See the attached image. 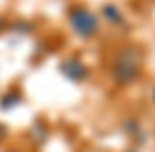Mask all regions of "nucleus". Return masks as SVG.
Instances as JSON below:
<instances>
[{"mask_svg": "<svg viewBox=\"0 0 155 152\" xmlns=\"http://www.w3.org/2000/svg\"><path fill=\"white\" fill-rule=\"evenodd\" d=\"M115 61H113V82L117 87H129L134 84L139 75H141V68H143V52L136 47V45H125L115 52Z\"/></svg>", "mask_w": 155, "mask_h": 152, "instance_id": "obj_1", "label": "nucleus"}, {"mask_svg": "<svg viewBox=\"0 0 155 152\" xmlns=\"http://www.w3.org/2000/svg\"><path fill=\"white\" fill-rule=\"evenodd\" d=\"M68 21H71L73 33H75L78 38H82V40L97 35L99 24H101V19H99L92 10H87V7H73L71 14H68Z\"/></svg>", "mask_w": 155, "mask_h": 152, "instance_id": "obj_2", "label": "nucleus"}, {"mask_svg": "<svg viewBox=\"0 0 155 152\" xmlns=\"http://www.w3.org/2000/svg\"><path fill=\"white\" fill-rule=\"evenodd\" d=\"M59 73L66 77V80H71V82H85L89 77V68L78 56H68L59 63Z\"/></svg>", "mask_w": 155, "mask_h": 152, "instance_id": "obj_3", "label": "nucleus"}, {"mask_svg": "<svg viewBox=\"0 0 155 152\" xmlns=\"http://www.w3.org/2000/svg\"><path fill=\"white\" fill-rule=\"evenodd\" d=\"M101 14H104V19L108 24H113V26H125V17H122V12L117 10L113 2H106L104 7H101Z\"/></svg>", "mask_w": 155, "mask_h": 152, "instance_id": "obj_4", "label": "nucleus"}, {"mask_svg": "<svg viewBox=\"0 0 155 152\" xmlns=\"http://www.w3.org/2000/svg\"><path fill=\"white\" fill-rule=\"evenodd\" d=\"M125 131L129 133V136H136L139 141L143 143L146 141V136H143V131H141V124H139V119H134V117H129V119H125Z\"/></svg>", "mask_w": 155, "mask_h": 152, "instance_id": "obj_5", "label": "nucleus"}, {"mask_svg": "<svg viewBox=\"0 0 155 152\" xmlns=\"http://www.w3.org/2000/svg\"><path fill=\"white\" fill-rule=\"evenodd\" d=\"M19 103H21V94H17V91H10V94H5L0 98V108L2 110H10V108H14Z\"/></svg>", "mask_w": 155, "mask_h": 152, "instance_id": "obj_6", "label": "nucleus"}, {"mask_svg": "<svg viewBox=\"0 0 155 152\" xmlns=\"http://www.w3.org/2000/svg\"><path fill=\"white\" fill-rule=\"evenodd\" d=\"M12 28L17 30V33H33V28H35V26H33V24H26V21H21V24H14Z\"/></svg>", "mask_w": 155, "mask_h": 152, "instance_id": "obj_7", "label": "nucleus"}, {"mask_svg": "<svg viewBox=\"0 0 155 152\" xmlns=\"http://www.w3.org/2000/svg\"><path fill=\"white\" fill-rule=\"evenodd\" d=\"M5 136H7V126H5V124H0V141H2Z\"/></svg>", "mask_w": 155, "mask_h": 152, "instance_id": "obj_8", "label": "nucleus"}, {"mask_svg": "<svg viewBox=\"0 0 155 152\" xmlns=\"http://www.w3.org/2000/svg\"><path fill=\"white\" fill-rule=\"evenodd\" d=\"M2 26H5V19H0V28H2Z\"/></svg>", "mask_w": 155, "mask_h": 152, "instance_id": "obj_9", "label": "nucleus"}, {"mask_svg": "<svg viewBox=\"0 0 155 152\" xmlns=\"http://www.w3.org/2000/svg\"><path fill=\"white\" fill-rule=\"evenodd\" d=\"M153 103H155V89H153Z\"/></svg>", "mask_w": 155, "mask_h": 152, "instance_id": "obj_10", "label": "nucleus"}, {"mask_svg": "<svg viewBox=\"0 0 155 152\" xmlns=\"http://www.w3.org/2000/svg\"><path fill=\"white\" fill-rule=\"evenodd\" d=\"M7 152H19V150H7Z\"/></svg>", "mask_w": 155, "mask_h": 152, "instance_id": "obj_11", "label": "nucleus"}, {"mask_svg": "<svg viewBox=\"0 0 155 152\" xmlns=\"http://www.w3.org/2000/svg\"><path fill=\"white\" fill-rule=\"evenodd\" d=\"M127 152H136V150H127Z\"/></svg>", "mask_w": 155, "mask_h": 152, "instance_id": "obj_12", "label": "nucleus"}]
</instances>
